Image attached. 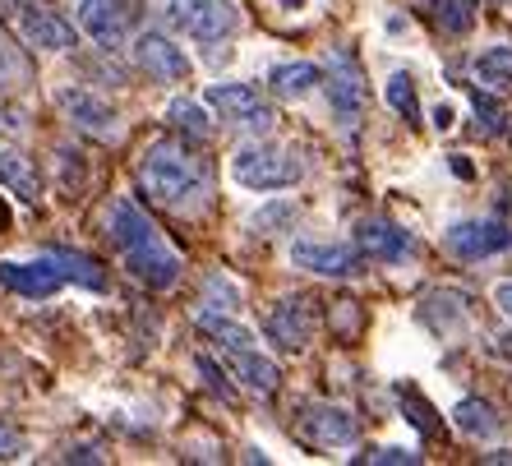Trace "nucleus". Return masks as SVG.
Wrapping results in <instances>:
<instances>
[{"mask_svg": "<svg viewBox=\"0 0 512 466\" xmlns=\"http://www.w3.org/2000/svg\"><path fill=\"white\" fill-rule=\"evenodd\" d=\"M139 185L148 190V199H157L162 208H190L208 194L203 167L185 153V148H171V144H153L143 153Z\"/></svg>", "mask_w": 512, "mask_h": 466, "instance_id": "1", "label": "nucleus"}, {"mask_svg": "<svg viewBox=\"0 0 512 466\" xmlns=\"http://www.w3.org/2000/svg\"><path fill=\"white\" fill-rule=\"evenodd\" d=\"M231 176H236V185H245V190L268 194V190H291V185L305 176V167H300L286 148L245 144L236 157H231Z\"/></svg>", "mask_w": 512, "mask_h": 466, "instance_id": "2", "label": "nucleus"}, {"mask_svg": "<svg viewBox=\"0 0 512 466\" xmlns=\"http://www.w3.org/2000/svg\"><path fill=\"white\" fill-rule=\"evenodd\" d=\"M171 24L194 42H222L240 28V10L231 0H171Z\"/></svg>", "mask_w": 512, "mask_h": 466, "instance_id": "3", "label": "nucleus"}, {"mask_svg": "<svg viewBox=\"0 0 512 466\" xmlns=\"http://www.w3.org/2000/svg\"><path fill=\"white\" fill-rule=\"evenodd\" d=\"M443 250L453 259H489V254H508L512 250V227L508 222H494V217H471V222H453L443 231Z\"/></svg>", "mask_w": 512, "mask_h": 466, "instance_id": "4", "label": "nucleus"}, {"mask_svg": "<svg viewBox=\"0 0 512 466\" xmlns=\"http://www.w3.org/2000/svg\"><path fill=\"white\" fill-rule=\"evenodd\" d=\"M296 430L310 448H351L360 439V420L346 407H328V402H310L300 407Z\"/></svg>", "mask_w": 512, "mask_h": 466, "instance_id": "5", "label": "nucleus"}, {"mask_svg": "<svg viewBox=\"0 0 512 466\" xmlns=\"http://www.w3.org/2000/svg\"><path fill=\"white\" fill-rule=\"evenodd\" d=\"M203 102H208V107H213L222 120L245 125V130H254V134L273 130V120H277V111L268 107V102H263L250 84H213L208 93H203Z\"/></svg>", "mask_w": 512, "mask_h": 466, "instance_id": "6", "label": "nucleus"}, {"mask_svg": "<svg viewBox=\"0 0 512 466\" xmlns=\"http://www.w3.org/2000/svg\"><path fill=\"white\" fill-rule=\"evenodd\" d=\"M268 342L282 351H305L310 347V337H314V305L305 296H282L268 310Z\"/></svg>", "mask_w": 512, "mask_h": 466, "instance_id": "7", "label": "nucleus"}, {"mask_svg": "<svg viewBox=\"0 0 512 466\" xmlns=\"http://www.w3.org/2000/svg\"><path fill=\"white\" fill-rule=\"evenodd\" d=\"M134 24V10L125 0H79V28L93 37L97 47H120Z\"/></svg>", "mask_w": 512, "mask_h": 466, "instance_id": "8", "label": "nucleus"}, {"mask_svg": "<svg viewBox=\"0 0 512 466\" xmlns=\"http://www.w3.org/2000/svg\"><path fill=\"white\" fill-rule=\"evenodd\" d=\"M125 268H130L148 291H167V287H176L180 282V259H176V250L162 245V236L143 240V245H134V250H125Z\"/></svg>", "mask_w": 512, "mask_h": 466, "instance_id": "9", "label": "nucleus"}, {"mask_svg": "<svg viewBox=\"0 0 512 466\" xmlns=\"http://www.w3.org/2000/svg\"><path fill=\"white\" fill-rule=\"evenodd\" d=\"M134 60H139V70L153 79V84H180V79H190V60L176 42H167L162 33H143L134 42Z\"/></svg>", "mask_w": 512, "mask_h": 466, "instance_id": "10", "label": "nucleus"}, {"mask_svg": "<svg viewBox=\"0 0 512 466\" xmlns=\"http://www.w3.org/2000/svg\"><path fill=\"white\" fill-rule=\"evenodd\" d=\"M291 263L314 277H356L360 254L351 245H328V240H296L291 245Z\"/></svg>", "mask_w": 512, "mask_h": 466, "instance_id": "11", "label": "nucleus"}, {"mask_svg": "<svg viewBox=\"0 0 512 466\" xmlns=\"http://www.w3.org/2000/svg\"><path fill=\"white\" fill-rule=\"evenodd\" d=\"M328 102H333V116L342 125H356L360 107H365V79H360L356 60L346 51H333V70H328Z\"/></svg>", "mask_w": 512, "mask_h": 466, "instance_id": "12", "label": "nucleus"}, {"mask_svg": "<svg viewBox=\"0 0 512 466\" xmlns=\"http://www.w3.org/2000/svg\"><path fill=\"white\" fill-rule=\"evenodd\" d=\"M56 102H60V111L70 116L74 130L93 134V139H111V134H116V111L97 93H88V88H60Z\"/></svg>", "mask_w": 512, "mask_h": 466, "instance_id": "13", "label": "nucleus"}, {"mask_svg": "<svg viewBox=\"0 0 512 466\" xmlns=\"http://www.w3.org/2000/svg\"><path fill=\"white\" fill-rule=\"evenodd\" d=\"M60 268L51 259H37V263H14L5 259L0 263V287L14 291V296H28V300H47L60 291Z\"/></svg>", "mask_w": 512, "mask_h": 466, "instance_id": "14", "label": "nucleus"}, {"mask_svg": "<svg viewBox=\"0 0 512 466\" xmlns=\"http://www.w3.org/2000/svg\"><path fill=\"white\" fill-rule=\"evenodd\" d=\"M19 33H24L28 47H42V51H70L74 47V28L60 19L56 10L47 5H19Z\"/></svg>", "mask_w": 512, "mask_h": 466, "instance_id": "15", "label": "nucleus"}, {"mask_svg": "<svg viewBox=\"0 0 512 466\" xmlns=\"http://www.w3.org/2000/svg\"><path fill=\"white\" fill-rule=\"evenodd\" d=\"M356 245L365 259H379V263H402L406 254H411V236H406L402 227H393V222H379V217L360 222Z\"/></svg>", "mask_w": 512, "mask_h": 466, "instance_id": "16", "label": "nucleus"}, {"mask_svg": "<svg viewBox=\"0 0 512 466\" xmlns=\"http://www.w3.org/2000/svg\"><path fill=\"white\" fill-rule=\"evenodd\" d=\"M227 356V365H231V374H236L250 393H277V383H282V370H277L273 360L263 356L259 347H240V351H222Z\"/></svg>", "mask_w": 512, "mask_h": 466, "instance_id": "17", "label": "nucleus"}, {"mask_svg": "<svg viewBox=\"0 0 512 466\" xmlns=\"http://www.w3.org/2000/svg\"><path fill=\"white\" fill-rule=\"evenodd\" d=\"M466 305H471V300H466L462 291H434V296L420 305V319H425L439 337H453L457 328H466V319H471Z\"/></svg>", "mask_w": 512, "mask_h": 466, "instance_id": "18", "label": "nucleus"}, {"mask_svg": "<svg viewBox=\"0 0 512 466\" xmlns=\"http://www.w3.org/2000/svg\"><path fill=\"white\" fill-rule=\"evenodd\" d=\"M0 185H5L14 199H24V204L42 199V176H37L33 162H28L24 153H14V148H0Z\"/></svg>", "mask_w": 512, "mask_h": 466, "instance_id": "19", "label": "nucleus"}, {"mask_svg": "<svg viewBox=\"0 0 512 466\" xmlns=\"http://www.w3.org/2000/svg\"><path fill=\"white\" fill-rule=\"evenodd\" d=\"M107 236H111V245L125 254V250H134V245H143V240H157V227L139 213V204L120 199V204L111 208V231Z\"/></svg>", "mask_w": 512, "mask_h": 466, "instance_id": "20", "label": "nucleus"}, {"mask_svg": "<svg viewBox=\"0 0 512 466\" xmlns=\"http://www.w3.org/2000/svg\"><path fill=\"white\" fill-rule=\"evenodd\" d=\"M453 425L462 434H471V439H494V434H499V425H503V416L489 407L485 397H462V402H457V411H453Z\"/></svg>", "mask_w": 512, "mask_h": 466, "instance_id": "21", "label": "nucleus"}, {"mask_svg": "<svg viewBox=\"0 0 512 466\" xmlns=\"http://www.w3.org/2000/svg\"><path fill=\"white\" fill-rule=\"evenodd\" d=\"M476 84L485 93H512V47H489L476 56Z\"/></svg>", "mask_w": 512, "mask_h": 466, "instance_id": "22", "label": "nucleus"}, {"mask_svg": "<svg viewBox=\"0 0 512 466\" xmlns=\"http://www.w3.org/2000/svg\"><path fill=\"white\" fill-rule=\"evenodd\" d=\"M268 84H273V93H282V97H305L314 84H323V70L310 65V60H291V65H273Z\"/></svg>", "mask_w": 512, "mask_h": 466, "instance_id": "23", "label": "nucleus"}, {"mask_svg": "<svg viewBox=\"0 0 512 466\" xmlns=\"http://www.w3.org/2000/svg\"><path fill=\"white\" fill-rule=\"evenodd\" d=\"M47 259L60 268V277H65V282H79V287H88V291H102V287H107V273H102V263L88 259V254L56 250V254H47Z\"/></svg>", "mask_w": 512, "mask_h": 466, "instance_id": "24", "label": "nucleus"}, {"mask_svg": "<svg viewBox=\"0 0 512 466\" xmlns=\"http://www.w3.org/2000/svg\"><path fill=\"white\" fill-rule=\"evenodd\" d=\"M425 5H429V14L439 19L443 33L462 37L476 28V0H425Z\"/></svg>", "mask_w": 512, "mask_h": 466, "instance_id": "25", "label": "nucleus"}, {"mask_svg": "<svg viewBox=\"0 0 512 466\" xmlns=\"http://www.w3.org/2000/svg\"><path fill=\"white\" fill-rule=\"evenodd\" d=\"M383 97H388V107L397 111V116L406 120V125H420V102H416V79L411 74L397 70L393 79H388V88H383Z\"/></svg>", "mask_w": 512, "mask_h": 466, "instance_id": "26", "label": "nucleus"}, {"mask_svg": "<svg viewBox=\"0 0 512 466\" xmlns=\"http://www.w3.org/2000/svg\"><path fill=\"white\" fill-rule=\"evenodd\" d=\"M300 217V208L291 204V199H277V204H268V208H259V213L250 217V227L254 231H263V236H273V231H282V227H291Z\"/></svg>", "mask_w": 512, "mask_h": 466, "instance_id": "27", "label": "nucleus"}, {"mask_svg": "<svg viewBox=\"0 0 512 466\" xmlns=\"http://www.w3.org/2000/svg\"><path fill=\"white\" fill-rule=\"evenodd\" d=\"M171 125H176V130H185L190 134V139H208V120H203V111L194 107V102H171Z\"/></svg>", "mask_w": 512, "mask_h": 466, "instance_id": "28", "label": "nucleus"}, {"mask_svg": "<svg viewBox=\"0 0 512 466\" xmlns=\"http://www.w3.org/2000/svg\"><path fill=\"white\" fill-rule=\"evenodd\" d=\"M402 407H406V416H411V425H416V430L439 434V420H434V407H429V402H420L416 388H402Z\"/></svg>", "mask_w": 512, "mask_h": 466, "instance_id": "29", "label": "nucleus"}, {"mask_svg": "<svg viewBox=\"0 0 512 466\" xmlns=\"http://www.w3.org/2000/svg\"><path fill=\"white\" fill-rule=\"evenodd\" d=\"M14 457H24V434L14 425H0V462H14Z\"/></svg>", "mask_w": 512, "mask_h": 466, "instance_id": "30", "label": "nucleus"}, {"mask_svg": "<svg viewBox=\"0 0 512 466\" xmlns=\"http://www.w3.org/2000/svg\"><path fill=\"white\" fill-rule=\"evenodd\" d=\"M5 79H24V60L14 56V47L0 37V84H5Z\"/></svg>", "mask_w": 512, "mask_h": 466, "instance_id": "31", "label": "nucleus"}, {"mask_svg": "<svg viewBox=\"0 0 512 466\" xmlns=\"http://www.w3.org/2000/svg\"><path fill=\"white\" fill-rule=\"evenodd\" d=\"M199 374H203V379H208V383H213V388H217V393H222V397H231V383H227V374L217 370V365H213V360H208V356H199Z\"/></svg>", "mask_w": 512, "mask_h": 466, "instance_id": "32", "label": "nucleus"}, {"mask_svg": "<svg viewBox=\"0 0 512 466\" xmlns=\"http://www.w3.org/2000/svg\"><path fill=\"white\" fill-rule=\"evenodd\" d=\"M360 462H420V457L406 453V448H374V453H365Z\"/></svg>", "mask_w": 512, "mask_h": 466, "instance_id": "33", "label": "nucleus"}, {"mask_svg": "<svg viewBox=\"0 0 512 466\" xmlns=\"http://www.w3.org/2000/svg\"><path fill=\"white\" fill-rule=\"evenodd\" d=\"M0 134H24V111H19V107H0Z\"/></svg>", "mask_w": 512, "mask_h": 466, "instance_id": "34", "label": "nucleus"}, {"mask_svg": "<svg viewBox=\"0 0 512 466\" xmlns=\"http://www.w3.org/2000/svg\"><path fill=\"white\" fill-rule=\"evenodd\" d=\"M494 305L512 319V282H499V287H494Z\"/></svg>", "mask_w": 512, "mask_h": 466, "instance_id": "35", "label": "nucleus"}, {"mask_svg": "<svg viewBox=\"0 0 512 466\" xmlns=\"http://www.w3.org/2000/svg\"><path fill=\"white\" fill-rule=\"evenodd\" d=\"M494 356L512 360V333H508V337H494Z\"/></svg>", "mask_w": 512, "mask_h": 466, "instance_id": "36", "label": "nucleus"}, {"mask_svg": "<svg viewBox=\"0 0 512 466\" xmlns=\"http://www.w3.org/2000/svg\"><path fill=\"white\" fill-rule=\"evenodd\" d=\"M434 125H439V130H448V125H453V107H439V111H434Z\"/></svg>", "mask_w": 512, "mask_h": 466, "instance_id": "37", "label": "nucleus"}, {"mask_svg": "<svg viewBox=\"0 0 512 466\" xmlns=\"http://www.w3.org/2000/svg\"><path fill=\"white\" fill-rule=\"evenodd\" d=\"M5 227H10V208L0 204V231H5Z\"/></svg>", "mask_w": 512, "mask_h": 466, "instance_id": "38", "label": "nucleus"}, {"mask_svg": "<svg viewBox=\"0 0 512 466\" xmlns=\"http://www.w3.org/2000/svg\"><path fill=\"white\" fill-rule=\"evenodd\" d=\"M277 5H286V10H300V5H305V0H277Z\"/></svg>", "mask_w": 512, "mask_h": 466, "instance_id": "39", "label": "nucleus"}]
</instances>
